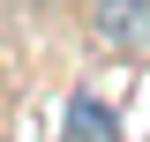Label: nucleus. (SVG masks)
<instances>
[{
	"label": "nucleus",
	"instance_id": "2",
	"mask_svg": "<svg viewBox=\"0 0 150 142\" xmlns=\"http://www.w3.org/2000/svg\"><path fill=\"white\" fill-rule=\"evenodd\" d=\"M60 142H120V120H112L105 97H68V120H60Z\"/></svg>",
	"mask_w": 150,
	"mask_h": 142
},
{
	"label": "nucleus",
	"instance_id": "1",
	"mask_svg": "<svg viewBox=\"0 0 150 142\" xmlns=\"http://www.w3.org/2000/svg\"><path fill=\"white\" fill-rule=\"evenodd\" d=\"M90 45L150 53V0H90Z\"/></svg>",
	"mask_w": 150,
	"mask_h": 142
}]
</instances>
